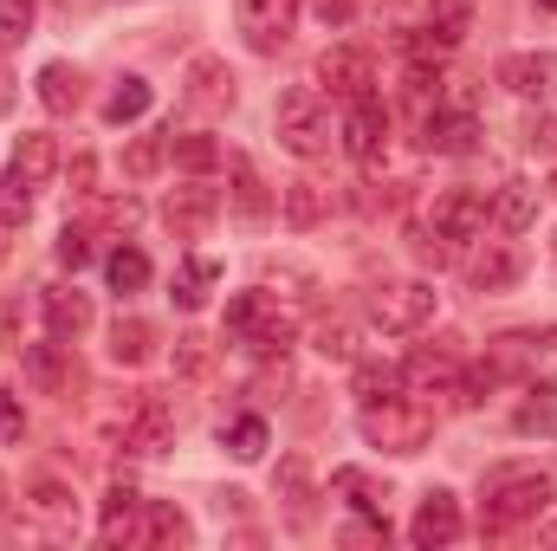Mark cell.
Masks as SVG:
<instances>
[{"instance_id":"cell-54","label":"cell","mask_w":557,"mask_h":551,"mask_svg":"<svg viewBox=\"0 0 557 551\" xmlns=\"http://www.w3.org/2000/svg\"><path fill=\"white\" fill-rule=\"evenodd\" d=\"M552 254H557V241H552Z\"/></svg>"},{"instance_id":"cell-46","label":"cell","mask_w":557,"mask_h":551,"mask_svg":"<svg viewBox=\"0 0 557 551\" xmlns=\"http://www.w3.org/2000/svg\"><path fill=\"white\" fill-rule=\"evenodd\" d=\"M20 434H26V415H20V403L0 390V441H20Z\"/></svg>"},{"instance_id":"cell-11","label":"cell","mask_w":557,"mask_h":551,"mask_svg":"<svg viewBox=\"0 0 557 551\" xmlns=\"http://www.w3.org/2000/svg\"><path fill=\"white\" fill-rule=\"evenodd\" d=\"M26 377H33L46 396H72V390H78V357H72V344H65V338L26 344Z\"/></svg>"},{"instance_id":"cell-6","label":"cell","mask_w":557,"mask_h":551,"mask_svg":"<svg viewBox=\"0 0 557 551\" xmlns=\"http://www.w3.org/2000/svg\"><path fill=\"white\" fill-rule=\"evenodd\" d=\"M434 285H421V279H389L376 298H370V318L383 325V331H396V338H409V331H421L428 318H434Z\"/></svg>"},{"instance_id":"cell-26","label":"cell","mask_w":557,"mask_h":551,"mask_svg":"<svg viewBox=\"0 0 557 551\" xmlns=\"http://www.w3.org/2000/svg\"><path fill=\"white\" fill-rule=\"evenodd\" d=\"M331 493L350 500V506L370 513V519H383V500H389V487H383L376 474H363V467H337V474H331Z\"/></svg>"},{"instance_id":"cell-40","label":"cell","mask_w":557,"mask_h":551,"mask_svg":"<svg viewBox=\"0 0 557 551\" xmlns=\"http://www.w3.org/2000/svg\"><path fill=\"white\" fill-rule=\"evenodd\" d=\"M33 13H39V0H0V39L20 46L33 33Z\"/></svg>"},{"instance_id":"cell-4","label":"cell","mask_w":557,"mask_h":551,"mask_svg":"<svg viewBox=\"0 0 557 551\" xmlns=\"http://www.w3.org/2000/svg\"><path fill=\"white\" fill-rule=\"evenodd\" d=\"M227 338L247 344L253 357H285V344H292V318L278 311V298H267V292H240V298L227 305Z\"/></svg>"},{"instance_id":"cell-34","label":"cell","mask_w":557,"mask_h":551,"mask_svg":"<svg viewBox=\"0 0 557 551\" xmlns=\"http://www.w3.org/2000/svg\"><path fill=\"white\" fill-rule=\"evenodd\" d=\"M512 421H519V434H545V428L557 421V390H552V383L525 390V403H519V415H512Z\"/></svg>"},{"instance_id":"cell-48","label":"cell","mask_w":557,"mask_h":551,"mask_svg":"<svg viewBox=\"0 0 557 551\" xmlns=\"http://www.w3.org/2000/svg\"><path fill=\"white\" fill-rule=\"evenodd\" d=\"M0 351H20V305L0 298Z\"/></svg>"},{"instance_id":"cell-12","label":"cell","mask_w":557,"mask_h":551,"mask_svg":"<svg viewBox=\"0 0 557 551\" xmlns=\"http://www.w3.org/2000/svg\"><path fill=\"white\" fill-rule=\"evenodd\" d=\"M473 26V0H428V20H421L416 52H454Z\"/></svg>"},{"instance_id":"cell-53","label":"cell","mask_w":557,"mask_h":551,"mask_svg":"<svg viewBox=\"0 0 557 551\" xmlns=\"http://www.w3.org/2000/svg\"><path fill=\"white\" fill-rule=\"evenodd\" d=\"M552 195H557V175H552Z\"/></svg>"},{"instance_id":"cell-50","label":"cell","mask_w":557,"mask_h":551,"mask_svg":"<svg viewBox=\"0 0 557 551\" xmlns=\"http://www.w3.org/2000/svg\"><path fill=\"white\" fill-rule=\"evenodd\" d=\"M13 111V78H7V65H0V118Z\"/></svg>"},{"instance_id":"cell-27","label":"cell","mask_w":557,"mask_h":551,"mask_svg":"<svg viewBox=\"0 0 557 551\" xmlns=\"http://www.w3.org/2000/svg\"><path fill=\"white\" fill-rule=\"evenodd\" d=\"M214 279H221V267H214L208 254H188V260L175 267V305H182V311H201L208 292H214Z\"/></svg>"},{"instance_id":"cell-5","label":"cell","mask_w":557,"mask_h":551,"mask_svg":"<svg viewBox=\"0 0 557 551\" xmlns=\"http://www.w3.org/2000/svg\"><path fill=\"white\" fill-rule=\"evenodd\" d=\"M124 448H137V454H169L175 448V403L169 396H156V390H137L131 403H124Z\"/></svg>"},{"instance_id":"cell-15","label":"cell","mask_w":557,"mask_h":551,"mask_svg":"<svg viewBox=\"0 0 557 551\" xmlns=\"http://www.w3.org/2000/svg\"><path fill=\"white\" fill-rule=\"evenodd\" d=\"M499 85L519 98H552L557 91V52H512L499 59Z\"/></svg>"},{"instance_id":"cell-21","label":"cell","mask_w":557,"mask_h":551,"mask_svg":"<svg viewBox=\"0 0 557 551\" xmlns=\"http://www.w3.org/2000/svg\"><path fill=\"white\" fill-rule=\"evenodd\" d=\"M131 546H188V519H182L169 500H143Z\"/></svg>"},{"instance_id":"cell-39","label":"cell","mask_w":557,"mask_h":551,"mask_svg":"<svg viewBox=\"0 0 557 551\" xmlns=\"http://www.w3.org/2000/svg\"><path fill=\"white\" fill-rule=\"evenodd\" d=\"M278 487H285V500H292V519L305 526V519H311V487H305V461H285V467H278Z\"/></svg>"},{"instance_id":"cell-24","label":"cell","mask_w":557,"mask_h":551,"mask_svg":"<svg viewBox=\"0 0 557 551\" xmlns=\"http://www.w3.org/2000/svg\"><path fill=\"white\" fill-rule=\"evenodd\" d=\"M519 273H525V260H519L512 247H499V241L467 260V279H473L480 292H506V285H519Z\"/></svg>"},{"instance_id":"cell-44","label":"cell","mask_w":557,"mask_h":551,"mask_svg":"<svg viewBox=\"0 0 557 551\" xmlns=\"http://www.w3.org/2000/svg\"><path fill=\"white\" fill-rule=\"evenodd\" d=\"M175 370H182V377H201V370H208V338H195V331L175 338Z\"/></svg>"},{"instance_id":"cell-3","label":"cell","mask_w":557,"mask_h":551,"mask_svg":"<svg viewBox=\"0 0 557 551\" xmlns=\"http://www.w3.org/2000/svg\"><path fill=\"white\" fill-rule=\"evenodd\" d=\"M273 131L292 156H324L331 149V105L318 85H292L273 111Z\"/></svg>"},{"instance_id":"cell-13","label":"cell","mask_w":557,"mask_h":551,"mask_svg":"<svg viewBox=\"0 0 557 551\" xmlns=\"http://www.w3.org/2000/svg\"><path fill=\"white\" fill-rule=\"evenodd\" d=\"M182 105L201 111V118L227 111V105H234V72H227L221 59H195V65H188V91H182Z\"/></svg>"},{"instance_id":"cell-51","label":"cell","mask_w":557,"mask_h":551,"mask_svg":"<svg viewBox=\"0 0 557 551\" xmlns=\"http://www.w3.org/2000/svg\"><path fill=\"white\" fill-rule=\"evenodd\" d=\"M539 7H545V13H557V0H539Z\"/></svg>"},{"instance_id":"cell-31","label":"cell","mask_w":557,"mask_h":551,"mask_svg":"<svg viewBox=\"0 0 557 551\" xmlns=\"http://www.w3.org/2000/svg\"><path fill=\"white\" fill-rule=\"evenodd\" d=\"M137 493H131V487H117V493H111V500H104V526H98V532H104V546H131V532H137Z\"/></svg>"},{"instance_id":"cell-7","label":"cell","mask_w":557,"mask_h":551,"mask_svg":"<svg viewBox=\"0 0 557 551\" xmlns=\"http://www.w3.org/2000/svg\"><path fill=\"white\" fill-rule=\"evenodd\" d=\"M486 221H493V201L480 188H447V195H434V215H428V228L441 241H473V234H486Z\"/></svg>"},{"instance_id":"cell-32","label":"cell","mask_w":557,"mask_h":551,"mask_svg":"<svg viewBox=\"0 0 557 551\" xmlns=\"http://www.w3.org/2000/svg\"><path fill=\"white\" fill-rule=\"evenodd\" d=\"M149 351H156V331H149L143 318H117V325H111V357H117V364H143Z\"/></svg>"},{"instance_id":"cell-10","label":"cell","mask_w":557,"mask_h":551,"mask_svg":"<svg viewBox=\"0 0 557 551\" xmlns=\"http://www.w3.org/2000/svg\"><path fill=\"white\" fill-rule=\"evenodd\" d=\"M344 149H350V162H363V169H376V162H383V149H389V118H383V105H376V98H350Z\"/></svg>"},{"instance_id":"cell-55","label":"cell","mask_w":557,"mask_h":551,"mask_svg":"<svg viewBox=\"0 0 557 551\" xmlns=\"http://www.w3.org/2000/svg\"><path fill=\"white\" fill-rule=\"evenodd\" d=\"M0 506H7V500H0Z\"/></svg>"},{"instance_id":"cell-25","label":"cell","mask_w":557,"mask_h":551,"mask_svg":"<svg viewBox=\"0 0 557 551\" xmlns=\"http://www.w3.org/2000/svg\"><path fill=\"white\" fill-rule=\"evenodd\" d=\"M46 325H52V338H78L85 325H91V298L85 292H72V285H46Z\"/></svg>"},{"instance_id":"cell-33","label":"cell","mask_w":557,"mask_h":551,"mask_svg":"<svg viewBox=\"0 0 557 551\" xmlns=\"http://www.w3.org/2000/svg\"><path fill=\"white\" fill-rule=\"evenodd\" d=\"M149 111V85L143 78H117V91L104 98V124H137Z\"/></svg>"},{"instance_id":"cell-8","label":"cell","mask_w":557,"mask_h":551,"mask_svg":"<svg viewBox=\"0 0 557 551\" xmlns=\"http://www.w3.org/2000/svg\"><path fill=\"white\" fill-rule=\"evenodd\" d=\"M298 7H305V0H234L240 33H247V46H253V52H278V46L292 39Z\"/></svg>"},{"instance_id":"cell-30","label":"cell","mask_w":557,"mask_h":551,"mask_svg":"<svg viewBox=\"0 0 557 551\" xmlns=\"http://www.w3.org/2000/svg\"><path fill=\"white\" fill-rule=\"evenodd\" d=\"M221 448H227L234 461H260V454H267V421H260V415H234V421L221 428Z\"/></svg>"},{"instance_id":"cell-47","label":"cell","mask_w":557,"mask_h":551,"mask_svg":"<svg viewBox=\"0 0 557 551\" xmlns=\"http://www.w3.org/2000/svg\"><path fill=\"white\" fill-rule=\"evenodd\" d=\"M104 228H111V234H131V228H137V201H131V195L111 201V208H104Z\"/></svg>"},{"instance_id":"cell-43","label":"cell","mask_w":557,"mask_h":551,"mask_svg":"<svg viewBox=\"0 0 557 551\" xmlns=\"http://www.w3.org/2000/svg\"><path fill=\"white\" fill-rule=\"evenodd\" d=\"M162 149H169V143L162 137H143V143H131V156H124V169H131V175H156V169H162Z\"/></svg>"},{"instance_id":"cell-29","label":"cell","mask_w":557,"mask_h":551,"mask_svg":"<svg viewBox=\"0 0 557 551\" xmlns=\"http://www.w3.org/2000/svg\"><path fill=\"white\" fill-rule=\"evenodd\" d=\"M324 208H331V195H324L318 182H285V221H292V228H318Z\"/></svg>"},{"instance_id":"cell-36","label":"cell","mask_w":557,"mask_h":551,"mask_svg":"<svg viewBox=\"0 0 557 551\" xmlns=\"http://www.w3.org/2000/svg\"><path fill=\"white\" fill-rule=\"evenodd\" d=\"M403 390V370L396 364H357V396L363 403H383V396H396Z\"/></svg>"},{"instance_id":"cell-16","label":"cell","mask_w":557,"mask_h":551,"mask_svg":"<svg viewBox=\"0 0 557 551\" xmlns=\"http://www.w3.org/2000/svg\"><path fill=\"white\" fill-rule=\"evenodd\" d=\"M403 377H409V383H421V390H434V396H447V403H473V383L460 377L454 351H421Z\"/></svg>"},{"instance_id":"cell-22","label":"cell","mask_w":557,"mask_h":551,"mask_svg":"<svg viewBox=\"0 0 557 551\" xmlns=\"http://www.w3.org/2000/svg\"><path fill=\"white\" fill-rule=\"evenodd\" d=\"M39 105H46L52 118L78 111V105H85V72H78V65H65V59H52V65L39 72Z\"/></svg>"},{"instance_id":"cell-23","label":"cell","mask_w":557,"mask_h":551,"mask_svg":"<svg viewBox=\"0 0 557 551\" xmlns=\"http://www.w3.org/2000/svg\"><path fill=\"white\" fill-rule=\"evenodd\" d=\"M227 175H234V215L260 228V221L273 215V195H267V182H260L253 156H234V162H227Z\"/></svg>"},{"instance_id":"cell-2","label":"cell","mask_w":557,"mask_h":551,"mask_svg":"<svg viewBox=\"0 0 557 551\" xmlns=\"http://www.w3.org/2000/svg\"><path fill=\"white\" fill-rule=\"evenodd\" d=\"M434 434V409L409 403V396H383V403H363V441L383 448V454H421Z\"/></svg>"},{"instance_id":"cell-28","label":"cell","mask_w":557,"mask_h":551,"mask_svg":"<svg viewBox=\"0 0 557 551\" xmlns=\"http://www.w3.org/2000/svg\"><path fill=\"white\" fill-rule=\"evenodd\" d=\"M532 215H539V188L506 182V188H499V201H493V221H499L506 234H525V228H532Z\"/></svg>"},{"instance_id":"cell-9","label":"cell","mask_w":557,"mask_h":551,"mask_svg":"<svg viewBox=\"0 0 557 551\" xmlns=\"http://www.w3.org/2000/svg\"><path fill=\"white\" fill-rule=\"evenodd\" d=\"M318 85H331L337 98H376V59L363 46H331L318 59Z\"/></svg>"},{"instance_id":"cell-38","label":"cell","mask_w":557,"mask_h":551,"mask_svg":"<svg viewBox=\"0 0 557 551\" xmlns=\"http://www.w3.org/2000/svg\"><path fill=\"white\" fill-rule=\"evenodd\" d=\"M111 285H117V292H143V285H149V260H143L137 247H117V254H111Z\"/></svg>"},{"instance_id":"cell-20","label":"cell","mask_w":557,"mask_h":551,"mask_svg":"<svg viewBox=\"0 0 557 551\" xmlns=\"http://www.w3.org/2000/svg\"><path fill=\"white\" fill-rule=\"evenodd\" d=\"M26 506H33V519H39V526H46L52 539H72V532H78V500H72V493H65L59 480H39Z\"/></svg>"},{"instance_id":"cell-37","label":"cell","mask_w":557,"mask_h":551,"mask_svg":"<svg viewBox=\"0 0 557 551\" xmlns=\"http://www.w3.org/2000/svg\"><path fill=\"white\" fill-rule=\"evenodd\" d=\"M26 215H33V188L7 169V175H0V228H20Z\"/></svg>"},{"instance_id":"cell-42","label":"cell","mask_w":557,"mask_h":551,"mask_svg":"<svg viewBox=\"0 0 557 551\" xmlns=\"http://www.w3.org/2000/svg\"><path fill=\"white\" fill-rule=\"evenodd\" d=\"M91 241H98L91 228H65V234H59V247H52V254H59V267H72V273H78V267L91 260Z\"/></svg>"},{"instance_id":"cell-35","label":"cell","mask_w":557,"mask_h":551,"mask_svg":"<svg viewBox=\"0 0 557 551\" xmlns=\"http://www.w3.org/2000/svg\"><path fill=\"white\" fill-rule=\"evenodd\" d=\"M169 149H175V162H182L188 175H208V169L221 162V143L201 137V131H188V137H169Z\"/></svg>"},{"instance_id":"cell-19","label":"cell","mask_w":557,"mask_h":551,"mask_svg":"<svg viewBox=\"0 0 557 551\" xmlns=\"http://www.w3.org/2000/svg\"><path fill=\"white\" fill-rule=\"evenodd\" d=\"M13 175L26 188H46L59 175V143L46 137V131H20V143H13Z\"/></svg>"},{"instance_id":"cell-1","label":"cell","mask_w":557,"mask_h":551,"mask_svg":"<svg viewBox=\"0 0 557 551\" xmlns=\"http://www.w3.org/2000/svg\"><path fill=\"white\" fill-rule=\"evenodd\" d=\"M557 500V487L545 474H493L486 480V506H480V526L486 532H512V526H525V519H539L545 506Z\"/></svg>"},{"instance_id":"cell-14","label":"cell","mask_w":557,"mask_h":551,"mask_svg":"<svg viewBox=\"0 0 557 551\" xmlns=\"http://www.w3.org/2000/svg\"><path fill=\"white\" fill-rule=\"evenodd\" d=\"M214 188H201V182H188V188H175L169 195V208H162V221H169V234L175 241H201L208 234V221H214Z\"/></svg>"},{"instance_id":"cell-52","label":"cell","mask_w":557,"mask_h":551,"mask_svg":"<svg viewBox=\"0 0 557 551\" xmlns=\"http://www.w3.org/2000/svg\"><path fill=\"white\" fill-rule=\"evenodd\" d=\"M545 539H552V546H557V526H552V532H545Z\"/></svg>"},{"instance_id":"cell-45","label":"cell","mask_w":557,"mask_h":551,"mask_svg":"<svg viewBox=\"0 0 557 551\" xmlns=\"http://www.w3.org/2000/svg\"><path fill=\"white\" fill-rule=\"evenodd\" d=\"M311 13H318V26L337 33V26H350V20L363 13V0H311Z\"/></svg>"},{"instance_id":"cell-41","label":"cell","mask_w":557,"mask_h":551,"mask_svg":"<svg viewBox=\"0 0 557 551\" xmlns=\"http://www.w3.org/2000/svg\"><path fill=\"white\" fill-rule=\"evenodd\" d=\"M318 351L337 357V364H350V357H357V331H350L344 318H331V325H318Z\"/></svg>"},{"instance_id":"cell-17","label":"cell","mask_w":557,"mask_h":551,"mask_svg":"<svg viewBox=\"0 0 557 551\" xmlns=\"http://www.w3.org/2000/svg\"><path fill=\"white\" fill-rule=\"evenodd\" d=\"M409 539H416V546H428V551L460 539V506H454V493H441V487H434V493L421 500L416 519H409Z\"/></svg>"},{"instance_id":"cell-18","label":"cell","mask_w":557,"mask_h":551,"mask_svg":"<svg viewBox=\"0 0 557 551\" xmlns=\"http://www.w3.org/2000/svg\"><path fill=\"white\" fill-rule=\"evenodd\" d=\"M473 137H480V124H473L467 111H428V118H421V149H428V156H467Z\"/></svg>"},{"instance_id":"cell-49","label":"cell","mask_w":557,"mask_h":551,"mask_svg":"<svg viewBox=\"0 0 557 551\" xmlns=\"http://www.w3.org/2000/svg\"><path fill=\"white\" fill-rule=\"evenodd\" d=\"M557 131H552V118H525V149H552Z\"/></svg>"}]
</instances>
